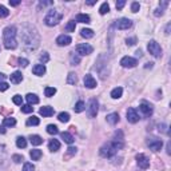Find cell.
I'll return each instance as SVG.
<instances>
[{
  "instance_id": "1",
  "label": "cell",
  "mask_w": 171,
  "mask_h": 171,
  "mask_svg": "<svg viewBox=\"0 0 171 171\" xmlns=\"http://www.w3.org/2000/svg\"><path fill=\"white\" fill-rule=\"evenodd\" d=\"M3 39H4V47L7 50H15L17 47L16 42V28L6 27L3 31Z\"/></svg>"
},
{
  "instance_id": "2",
  "label": "cell",
  "mask_w": 171,
  "mask_h": 171,
  "mask_svg": "<svg viewBox=\"0 0 171 171\" xmlns=\"http://www.w3.org/2000/svg\"><path fill=\"white\" fill-rule=\"evenodd\" d=\"M61 17H63V15H61L60 12H58V11H55V9H51L50 12L47 13L44 21H46L47 25H50V27H54V25H56L61 20Z\"/></svg>"
},
{
  "instance_id": "3",
  "label": "cell",
  "mask_w": 171,
  "mask_h": 171,
  "mask_svg": "<svg viewBox=\"0 0 171 171\" xmlns=\"http://www.w3.org/2000/svg\"><path fill=\"white\" fill-rule=\"evenodd\" d=\"M116 148L115 146L112 144V142H108V143L103 144V146L100 147V155L104 156V158H112L115 154H116Z\"/></svg>"
},
{
  "instance_id": "4",
  "label": "cell",
  "mask_w": 171,
  "mask_h": 171,
  "mask_svg": "<svg viewBox=\"0 0 171 171\" xmlns=\"http://www.w3.org/2000/svg\"><path fill=\"white\" fill-rule=\"evenodd\" d=\"M98 110H99V103H98L95 98H91L88 102V106H87V114H88L90 118H95Z\"/></svg>"
},
{
  "instance_id": "5",
  "label": "cell",
  "mask_w": 171,
  "mask_h": 171,
  "mask_svg": "<svg viewBox=\"0 0 171 171\" xmlns=\"http://www.w3.org/2000/svg\"><path fill=\"white\" fill-rule=\"evenodd\" d=\"M147 50H148V52H150L152 56H155V58H161L162 56V48H161V46H159L155 40H150V42H148Z\"/></svg>"
},
{
  "instance_id": "6",
  "label": "cell",
  "mask_w": 171,
  "mask_h": 171,
  "mask_svg": "<svg viewBox=\"0 0 171 171\" xmlns=\"http://www.w3.org/2000/svg\"><path fill=\"white\" fill-rule=\"evenodd\" d=\"M147 146L150 147L152 151H159L162 148V146H163V142H162V139H159V138L152 136V138H150V139L147 140Z\"/></svg>"
},
{
  "instance_id": "7",
  "label": "cell",
  "mask_w": 171,
  "mask_h": 171,
  "mask_svg": "<svg viewBox=\"0 0 171 171\" xmlns=\"http://www.w3.org/2000/svg\"><path fill=\"white\" fill-rule=\"evenodd\" d=\"M136 163H138V166L143 170H147L148 167H150V159H148L144 154H138L136 155Z\"/></svg>"
},
{
  "instance_id": "8",
  "label": "cell",
  "mask_w": 171,
  "mask_h": 171,
  "mask_svg": "<svg viewBox=\"0 0 171 171\" xmlns=\"http://www.w3.org/2000/svg\"><path fill=\"white\" fill-rule=\"evenodd\" d=\"M92 51H94V48H92V47H91L90 44H87V43H84V44L76 46V52H78L80 56L90 55V54H92Z\"/></svg>"
},
{
  "instance_id": "9",
  "label": "cell",
  "mask_w": 171,
  "mask_h": 171,
  "mask_svg": "<svg viewBox=\"0 0 171 171\" xmlns=\"http://www.w3.org/2000/svg\"><path fill=\"white\" fill-rule=\"evenodd\" d=\"M121 64H122V67H125V68H132L138 64V60L135 59V58L125 56V58L121 59Z\"/></svg>"
},
{
  "instance_id": "10",
  "label": "cell",
  "mask_w": 171,
  "mask_h": 171,
  "mask_svg": "<svg viewBox=\"0 0 171 171\" xmlns=\"http://www.w3.org/2000/svg\"><path fill=\"white\" fill-rule=\"evenodd\" d=\"M131 25H132V21L130 19H127V17H122V19H119L116 21V28L118 30H128Z\"/></svg>"
},
{
  "instance_id": "11",
  "label": "cell",
  "mask_w": 171,
  "mask_h": 171,
  "mask_svg": "<svg viewBox=\"0 0 171 171\" xmlns=\"http://www.w3.org/2000/svg\"><path fill=\"white\" fill-rule=\"evenodd\" d=\"M127 121L130 123H136L139 121V114L136 112L135 108H128L127 110Z\"/></svg>"
},
{
  "instance_id": "12",
  "label": "cell",
  "mask_w": 171,
  "mask_h": 171,
  "mask_svg": "<svg viewBox=\"0 0 171 171\" xmlns=\"http://www.w3.org/2000/svg\"><path fill=\"white\" fill-rule=\"evenodd\" d=\"M71 42H72V39H71V36H68V35H60L56 38V44L60 47L71 44Z\"/></svg>"
},
{
  "instance_id": "13",
  "label": "cell",
  "mask_w": 171,
  "mask_h": 171,
  "mask_svg": "<svg viewBox=\"0 0 171 171\" xmlns=\"http://www.w3.org/2000/svg\"><path fill=\"white\" fill-rule=\"evenodd\" d=\"M84 86L87 87V88H95V87H96V80H95V78H94L92 75L87 74V75L84 76Z\"/></svg>"
},
{
  "instance_id": "14",
  "label": "cell",
  "mask_w": 171,
  "mask_h": 171,
  "mask_svg": "<svg viewBox=\"0 0 171 171\" xmlns=\"http://www.w3.org/2000/svg\"><path fill=\"white\" fill-rule=\"evenodd\" d=\"M32 72H34V75H36V76H43L46 74V65L44 64H36V65H34V68H32Z\"/></svg>"
},
{
  "instance_id": "15",
  "label": "cell",
  "mask_w": 171,
  "mask_h": 171,
  "mask_svg": "<svg viewBox=\"0 0 171 171\" xmlns=\"http://www.w3.org/2000/svg\"><path fill=\"white\" fill-rule=\"evenodd\" d=\"M139 110L143 112L144 116H151V114H152V107L148 103H142L139 106Z\"/></svg>"
},
{
  "instance_id": "16",
  "label": "cell",
  "mask_w": 171,
  "mask_h": 171,
  "mask_svg": "<svg viewBox=\"0 0 171 171\" xmlns=\"http://www.w3.org/2000/svg\"><path fill=\"white\" fill-rule=\"evenodd\" d=\"M54 108L52 107H50V106H44V107H42L40 110H39V114L43 115V116H51V115H54Z\"/></svg>"
},
{
  "instance_id": "17",
  "label": "cell",
  "mask_w": 171,
  "mask_h": 171,
  "mask_svg": "<svg viewBox=\"0 0 171 171\" xmlns=\"http://www.w3.org/2000/svg\"><path fill=\"white\" fill-rule=\"evenodd\" d=\"M21 80H23V75H21V72L16 71L11 75V82H12L13 84H17V83H20Z\"/></svg>"
},
{
  "instance_id": "18",
  "label": "cell",
  "mask_w": 171,
  "mask_h": 171,
  "mask_svg": "<svg viewBox=\"0 0 171 171\" xmlns=\"http://www.w3.org/2000/svg\"><path fill=\"white\" fill-rule=\"evenodd\" d=\"M48 148H50V151H52V152L58 151V150L60 148L59 140H56V139H51V140H50V143H48Z\"/></svg>"
},
{
  "instance_id": "19",
  "label": "cell",
  "mask_w": 171,
  "mask_h": 171,
  "mask_svg": "<svg viewBox=\"0 0 171 171\" xmlns=\"http://www.w3.org/2000/svg\"><path fill=\"white\" fill-rule=\"evenodd\" d=\"M107 122L110 123V125H116V123L119 122L118 112H112V114H108L107 115Z\"/></svg>"
},
{
  "instance_id": "20",
  "label": "cell",
  "mask_w": 171,
  "mask_h": 171,
  "mask_svg": "<svg viewBox=\"0 0 171 171\" xmlns=\"http://www.w3.org/2000/svg\"><path fill=\"white\" fill-rule=\"evenodd\" d=\"M76 21H79V23L88 24V23H91V17L88 15H86V13H79V15L76 16Z\"/></svg>"
},
{
  "instance_id": "21",
  "label": "cell",
  "mask_w": 171,
  "mask_h": 171,
  "mask_svg": "<svg viewBox=\"0 0 171 171\" xmlns=\"http://www.w3.org/2000/svg\"><path fill=\"white\" fill-rule=\"evenodd\" d=\"M61 139H63L64 142H65V143H68V144H71V143H74V136H72L71 135V134L70 132H67V131H65V132H61Z\"/></svg>"
},
{
  "instance_id": "22",
  "label": "cell",
  "mask_w": 171,
  "mask_h": 171,
  "mask_svg": "<svg viewBox=\"0 0 171 171\" xmlns=\"http://www.w3.org/2000/svg\"><path fill=\"white\" fill-rule=\"evenodd\" d=\"M122 94H123L122 87H116V88H114L111 91V98L112 99H119V98L122 96Z\"/></svg>"
},
{
  "instance_id": "23",
  "label": "cell",
  "mask_w": 171,
  "mask_h": 171,
  "mask_svg": "<svg viewBox=\"0 0 171 171\" xmlns=\"http://www.w3.org/2000/svg\"><path fill=\"white\" fill-rule=\"evenodd\" d=\"M25 99H27L28 104H36V103H39V98H38V95H35V94H27Z\"/></svg>"
},
{
  "instance_id": "24",
  "label": "cell",
  "mask_w": 171,
  "mask_h": 171,
  "mask_svg": "<svg viewBox=\"0 0 171 171\" xmlns=\"http://www.w3.org/2000/svg\"><path fill=\"white\" fill-rule=\"evenodd\" d=\"M30 156L32 158V161H39V159L42 158V151L38 150V148H35V150H31Z\"/></svg>"
},
{
  "instance_id": "25",
  "label": "cell",
  "mask_w": 171,
  "mask_h": 171,
  "mask_svg": "<svg viewBox=\"0 0 171 171\" xmlns=\"http://www.w3.org/2000/svg\"><path fill=\"white\" fill-rule=\"evenodd\" d=\"M80 35L86 39H91V38H94V31L90 30V28H83L80 31Z\"/></svg>"
},
{
  "instance_id": "26",
  "label": "cell",
  "mask_w": 171,
  "mask_h": 171,
  "mask_svg": "<svg viewBox=\"0 0 171 171\" xmlns=\"http://www.w3.org/2000/svg\"><path fill=\"white\" fill-rule=\"evenodd\" d=\"M30 140H31V143L34 144V146H39V144L43 143L42 136H39V135H31L30 136Z\"/></svg>"
},
{
  "instance_id": "27",
  "label": "cell",
  "mask_w": 171,
  "mask_h": 171,
  "mask_svg": "<svg viewBox=\"0 0 171 171\" xmlns=\"http://www.w3.org/2000/svg\"><path fill=\"white\" fill-rule=\"evenodd\" d=\"M16 146L19 148H25L27 147V140H25V138L23 136H17L16 139Z\"/></svg>"
},
{
  "instance_id": "28",
  "label": "cell",
  "mask_w": 171,
  "mask_h": 171,
  "mask_svg": "<svg viewBox=\"0 0 171 171\" xmlns=\"http://www.w3.org/2000/svg\"><path fill=\"white\" fill-rule=\"evenodd\" d=\"M58 119H59L61 123H67L70 121V114H68V112H60V114L58 115Z\"/></svg>"
},
{
  "instance_id": "29",
  "label": "cell",
  "mask_w": 171,
  "mask_h": 171,
  "mask_svg": "<svg viewBox=\"0 0 171 171\" xmlns=\"http://www.w3.org/2000/svg\"><path fill=\"white\" fill-rule=\"evenodd\" d=\"M74 110H75V112H82V111H84V110H86V104H84V102L79 100L78 103L75 104Z\"/></svg>"
},
{
  "instance_id": "30",
  "label": "cell",
  "mask_w": 171,
  "mask_h": 171,
  "mask_svg": "<svg viewBox=\"0 0 171 171\" xmlns=\"http://www.w3.org/2000/svg\"><path fill=\"white\" fill-rule=\"evenodd\" d=\"M76 82H78V76H76L74 72H70V74H68V78H67V83L68 84H76Z\"/></svg>"
},
{
  "instance_id": "31",
  "label": "cell",
  "mask_w": 171,
  "mask_h": 171,
  "mask_svg": "<svg viewBox=\"0 0 171 171\" xmlns=\"http://www.w3.org/2000/svg\"><path fill=\"white\" fill-rule=\"evenodd\" d=\"M47 132H48L50 135H56V134L59 132V130H58V127L55 125H48L47 126Z\"/></svg>"
},
{
  "instance_id": "32",
  "label": "cell",
  "mask_w": 171,
  "mask_h": 171,
  "mask_svg": "<svg viewBox=\"0 0 171 171\" xmlns=\"http://www.w3.org/2000/svg\"><path fill=\"white\" fill-rule=\"evenodd\" d=\"M44 94H46V96L51 98V96H54L56 94V88H55V87H46V88H44Z\"/></svg>"
},
{
  "instance_id": "33",
  "label": "cell",
  "mask_w": 171,
  "mask_h": 171,
  "mask_svg": "<svg viewBox=\"0 0 171 171\" xmlns=\"http://www.w3.org/2000/svg\"><path fill=\"white\" fill-rule=\"evenodd\" d=\"M39 118L38 116H31V118H28L27 121V126H38L39 125Z\"/></svg>"
},
{
  "instance_id": "34",
  "label": "cell",
  "mask_w": 171,
  "mask_h": 171,
  "mask_svg": "<svg viewBox=\"0 0 171 171\" xmlns=\"http://www.w3.org/2000/svg\"><path fill=\"white\" fill-rule=\"evenodd\" d=\"M16 125V121H15V118H6L4 119V127H13Z\"/></svg>"
},
{
  "instance_id": "35",
  "label": "cell",
  "mask_w": 171,
  "mask_h": 171,
  "mask_svg": "<svg viewBox=\"0 0 171 171\" xmlns=\"http://www.w3.org/2000/svg\"><path fill=\"white\" fill-rule=\"evenodd\" d=\"M70 59H71V63L74 64V65H76V64H79V63H80V56H78L75 52H71Z\"/></svg>"
},
{
  "instance_id": "36",
  "label": "cell",
  "mask_w": 171,
  "mask_h": 171,
  "mask_svg": "<svg viewBox=\"0 0 171 171\" xmlns=\"http://www.w3.org/2000/svg\"><path fill=\"white\" fill-rule=\"evenodd\" d=\"M108 11H110V6H108V3H103V4L100 6V8H99V13L100 15H106Z\"/></svg>"
},
{
  "instance_id": "37",
  "label": "cell",
  "mask_w": 171,
  "mask_h": 171,
  "mask_svg": "<svg viewBox=\"0 0 171 171\" xmlns=\"http://www.w3.org/2000/svg\"><path fill=\"white\" fill-rule=\"evenodd\" d=\"M75 28H76V23H75L74 20L68 21L67 25H65V31H67V32H74Z\"/></svg>"
},
{
  "instance_id": "38",
  "label": "cell",
  "mask_w": 171,
  "mask_h": 171,
  "mask_svg": "<svg viewBox=\"0 0 171 171\" xmlns=\"http://www.w3.org/2000/svg\"><path fill=\"white\" fill-rule=\"evenodd\" d=\"M12 102L16 104V106H23V98L20 95H15L12 98Z\"/></svg>"
},
{
  "instance_id": "39",
  "label": "cell",
  "mask_w": 171,
  "mask_h": 171,
  "mask_svg": "<svg viewBox=\"0 0 171 171\" xmlns=\"http://www.w3.org/2000/svg\"><path fill=\"white\" fill-rule=\"evenodd\" d=\"M32 111H34V107H31V104H24V106H21V112H24V114H30Z\"/></svg>"
},
{
  "instance_id": "40",
  "label": "cell",
  "mask_w": 171,
  "mask_h": 171,
  "mask_svg": "<svg viewBox=\"0 0 171 171\" xmlns=\"http://www.w3.org/2000/svg\"><path fill=\"white\" fill-rule=\"evenodd\" d=\"M9 15V11L4 6H0V17H7Z\"/></svg>"
},
{
  "instance_id": "41",
  "label": "cell",
  "mask_w": 171,
  "mask_h": 171,
  "mask_svg": "<svg viewBox=\"0 0 171 171\" xmlns=\"http://www.w3.org/2000/svg\"><path fill=\"white\" fill-rule=\"evenodd\" d=\"M39 59H40V61H42V64H44V63H47V61L50 60V55L47 52H43L42 55H40V58H39Z\"/></svg>"
},
{
  "instance_id": "42",
  "label": "cell",
  "mask_w": 171,
  "mask_h": 171,
  "mask_svg": "<svg viewBox=\"0 0 171 171\" xmlns=\"http://www.w3.org/2000/svg\"><path fill=\"white\" fill-rule=\"evenodd\" d=\"M23 171H35V166L32 163H24Z\"/></svg>"
},
{
  "instance_id": "43",
  "label": "cell",
  "mask_w": 171,
  "mask_h": 171,
  "mask_svg": "<svg viewBox=\"0 0 171 171\" xmlns=\"http://www.w3.org/2000/svg\"><path fill=\"white\" fill-rule=\"evenodd\" d=\"M139 8H140V6H139V3H136V2H134L132 4H131V11L132 12H138L139 11Z\"/></svg>"
},
{
  "instance_id": "44",
  "label": "cell",
  "mask_w": 171,
  "mask_h": 171,
  "mask_svg": "<svg viewBox=\"0 0 171 171\" xmlns=\"http://www.w3.org/2000/svg\"><path fill=\"white\" fill-rule=\"evenodd\" d=\"M12 161L15 163H20V162H23V156L15 154V155H12Z\"/></svg>"
},
{
  "instance_id": "45",
  "label": "cell",
  "mask_w": 171,
  "mask_h": 171,
  "mask_svg": "<svg viewBox=\"0 0 171 171\" xmlns=\"http://www.w3.org/2000/svg\"><path fill=\"white\" fill-rule=\"evenodd\" d=\"M8 88H9L8 83H6V82H0V91H7Z\"/></svg>"
},
{
  "instance_id": "46",
  "label": "cell",
  "mask_w": 171,
  "mask_h": 171,
  "mask_svg": "<svg viewBox=\"0 0 171 171\" xmlns=\"http://www.w3.org/2000/svg\"><path fill=\"white\" fill-rule=\"evenodd\" d=\"M125 4H126L125 0H119V2H116V8H118V9H122L123 7H125Z\"/></svg>"
},
{
  "instance_id": "47",
  "label": "cell",
  "mask_w": 171,
  "mask_h": 171,
  "mask_svg": "<svg viewBox=\"0 0 171 171\" xmlns=\"http://www.w3.org/2000/svg\"><path fill=\"white\" fill-rule=\"evenodd\" d=\"M19 64L21 65V67H27V65L30 64V61H28L27 59H19Z\"/></svg>"
},
{
  "instance_id": "48",
  "label": "cell",
  "mask_w": 171,
  "mask_h": 171,
  "mask_svg": "<svg viewBox=\"0 0 171 171\" xmlns=\"http://www.w3.org/2000/svg\"><path fill=\"white\" fill-rule=\"evenodd\" d=\"M135 42H136L135 38H131V39H127V40H126L127 46H134V44H135Z\"/></svg>"
},
{
  "instance_id": "49",
  "label": "cell",
  "mask_w": 171,
  "mask_h": 171,
  "mask_svg": "<svg viewBox=\"0 0 171 171\" xmlns=\"http://www.w3.org/2000/svg\"><path fill=\"white\" fill-rule=\"evenodd\" d=\"M9 4L13 6V7H16V6L20 4V0H9Z\"/></svg>"
},
{
  "instance_id": "50",
  "label": "cell",
  "mask_w": 171,
  "mask_h": 171,
  "mask_svg": "<svg viewBox=\"0 0 171 171\" xmlns=\"http://www.w3.org/2000/svg\"><path fill=\"white\" fill-rule=\"evenodd\" d=\"M68 154H70V155L76 154V148L75 147H68Z\"/></svg>"
},
{
  "instance_id": "51",
  "label": "cell",
  "mask_w": 171,
  "mask_h": 171,
  "mask_svg": "<svg viewBox=\"0 0 171 171\" xmlns=\"http://www.w3.org/2000/svg\"><path fill=\"white\" fill-rule=\"evenodd\" d=\"M162 15H163V9H162V8L155 11V16H162Z\"/></svg>"
},
{
  "instance_id": "52",
  "label": "cell",
  "mask_w": 171,
  "mask_h": 171,
  "mask_svg": "<svg viewBox=\"0 0 171 171\" xmlns=\"http://www.w3.org/2000/svg\"><path fill=\"white\" fill-rule=\"evenodd\" d=\"M0 134H6V128H4V126H0Z\"/></svg>"
},
{
  "instance_id": "53",
  "label": "cell",
  "mask_w": 171,
  "mask_h": 171,
  "mask_svg": "<svg viewBox=\"0 0 171 171\" xmlns=\"http://www.w3.org/2000/svg\"><path fill=\"white\" fill-rule=\"evenodd\" d=\"M4 79H6V75L0 72V82H3V80H4Z\"/></svg>"
},
{
  "instance_id": "54",
  "label": "cell",
  "mask_w": 171,
  "mask_h": 171,
  "mask_svg": "<svg viewBox=\"0 0 171 171\" xmlns=\"http://www.w3.org/2000/svg\"><path fill=\"white\" fill-rule=\"evenodd\" d=\"M170 34V24H167V27H166V35H169Z\"/></svg>"
},
{
  "instance_id": "55",
  "label": "cell",
  "mask_w": 171,
  "mask_h": 171,
  "mask_svg": "<svg viewBox=\"0 0 171 171\" xmlns=\"http://www.w3.org/2000/svg\"><path fill=\"white\" fill-rule=\"evenodd\" d=\"M87 4H88V6H94V4H95V2H94V0H90V2H87Z\"/></svg>"
},
{
  "instance_id": "56",
  "label": "cell",
  "mask_w": 171,
  "mask_h": 171,
  "mask_svg": "<svg viewBox=\"0 0 171 171\" xmlns=\"http://www.w3.org/2000/svg\"><path fill=\"white\" fill-rule=\"evenodd\" d=\"M136 56H142V51H136Z\"/></svg>"
}]
</instances>
